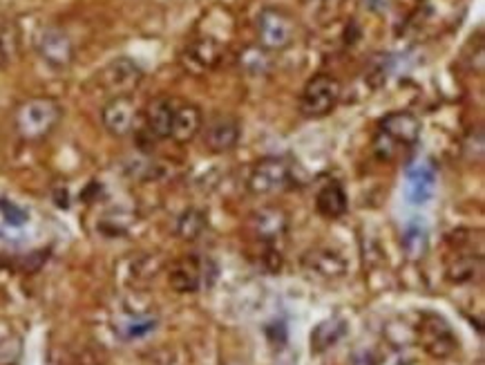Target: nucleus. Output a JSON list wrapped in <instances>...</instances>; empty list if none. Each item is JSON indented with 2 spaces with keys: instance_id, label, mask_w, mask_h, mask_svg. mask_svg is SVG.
Masks as SVG:
<instances>
[{
  "instance_id": "obj_23",
  "label": "nucleus",
  "mask_w": 485,
  "mask_h": 365,
  "mask_svg": "<svg viewBox=\"0 0 485 365\" xmlns=\"http://www.w3.org/2000/svg\"><path fill=\"white\" fill-rule=\"evenodd\" d=\"M0 211L5 213V218H7L9 224H25L27 222V213L23 209L14 207L12 202H5V200H0Z\"/></svg>"
},
{
  "instance_id": "obj_21",
  "label": "nucleus",
  "mask_w": 485,
  "mask_h": 365,
  "mask_svg": "<svg viewBox=\"0 0 485 365\" xmlns=\"http://www.w3.org/2000/svg\"><path fill=\"white\" fill-rule=\"evenodd\" d=\"M403 249L412 260L423 258L427 251V233L421 224H409L403 233Z\"/></svg>"
},
{
  "instance_id": "obj_11",
  "label": "nucleus",
  "mask_w": 485,
  "mask_h": 365,
  "mask_svg": "<svg viewBox=\"0 0 485 365\" xmlns=\"http://www.w3.org/2000/svg\"><path fill=\"white\" fill-rule=\"evenodd\" d=\"M286 229H289V218H286V213L282 209L266 207L251 215L253 238L265 242V245H273L275 240H280L286 233Z\"/></svg>"
},
{
  "instance_id": "obj_14",
  "label": "nucleus",
  "mask_w": 485,
  "mask_h": 365,
  "mask_svg": "<svg viewBox=\"0 0 485 365\" xmlns=\"http://www.w3.org/2000/svg\"><path fill=\"white\" fill-rule=\"evenodd\" d=\"M201 126H204V115H201L200 108L192 104H179L175 106V115H173L171 139L177 144H191L201 133Z\"/></svg>"
},
{
  "instance_id": "obj_8",
  "label": "nucleus",
  "mask_w": 485,
  "mask_h": 365,
  "mask_svg": "<svg viewBox=\"0 0 485 365\" xmlns=\"http://www.w3.org/2000/svg\"><path fill=\"white\" fill-rule=\"evenodd\" d=\"M421 119H418L414 112L400 110V112H392V115L385 117L380 121V130L378 133L383 135L385 139L394 144V146H403L409 148L421 139Z\"/></svg>"
},
{
  "instance_id": "obj_12",
  "label": "nucleus",
  "mask_w": 485,
  "mask_h": 365,
  "mask_svg": "<svg viewBox=\"0 0 485 365\" xmlns=\"http://www.w3.org/2000/svg\"><path fill=\"white\" fill-rule=\"evenodd\" d=\"M209 265V260H200L195 256H186V258L177 260L173 265L171 274H168V280H171V287L179 294H195L204 280V269Z\"/></svg>"
},
{
  "instance_id": "obj_17",
  "label": "nucleus",
  "mask_w": 485,
  "mask_h": 365,
  "mask_svg": "<svg viewBox=\"0 0 485 365\" xmlns=\"http://www.w3.org/2000/svg\"><path fill=\"white\" fill-rule=\"evenodd\" d=\"M315 209H318L320 215H324V218L329 220L342 218V215L347 213V209H350V200H347L345 189H342L338 182H327V184L318 191V195H315Z\"/></svg>"
},
{
  "instance_id": "obj_9",
  "label": "nucleus",
  "mask_w": 485,
  "mask_h": 365,
  "mask_svg": "<svg viewBox=\"0 0 485 365\" xmlns=\"http://www.w3.org/2000/svg\"><path fill=\"white\" fill-rule=\"evenodd\" d=\"M303 269L309 278L338 280L347 274V262L338 251L329 249V247H315L304 254Z\"/></svg>"
},
{
  "instance_id": "obj_2",
  "label": "nucleus",
  "mask_w": 485,
  "mask_h": 365,
  "mask_svg": "<svg viewBox=\"0 0 485 365\" xmlns=\"http://www.w3.org/2000/svg\"><path fill=\"white\" fill-rule=\"evenodd\" d=\"M340 95L342 88L338 79H333L331 74H318L304 86L300 95V112L307 119H322L336 110Z\"/></svg>"
},
{
  "instance_id": "obj_3",
  "label": "nucleus",
  "mask_w": 485,
  "mask_h": 365,
  "mask_svg": "<svg viewBox=\"0 0 485 365\" xmlns=\"http://www.w3.org/2000/svg\"><path fill=\"white\" fill-rule=\"evenodd\" d=\"M418 343L434 359H447L459 350V339H456L450 323L439 316V314L432 312L421 316V323H418Z\"/></svg>"
},
{
  "instance_id": "obj_15",
  "label": "nucleus",
  "mask_w": 485,
  "mask_h": 365,
  "mask_svg": "<svg viewBox=\"0 0 485 365\" xmlns=\"http://www.w3.org/2000/svg\"><path fill=\"white\" fill-rule=\"evenodd\" d=\"M175 101L168 97H157L145 108V133L153 139H171L173 115H175Z\"/></svg>"
},
{
  "instance_id": "obj_7",
  "label": "nucleus",
  "mask_w": 485,
  "mask_h": 365,
  "mask_svg": "<svg viewBox=\"0 0 485 365\" xmlns=\"http://www.w3.org/2000/svg\"><path fill=\"white\" fill-rule=\"evenodd\" d=\"M144 72L133 59H117L101 72V83L112 97H130L139 88Z\"/></svg>"
},
{
  "instance_id": "obj_19",
  "label": "nucleus",
  "mask_w": 485,
  "mask_h": 365,
  "mask_svg": "<svg viewBox=\"0 0 485 365\" xmlns=\"http://www.w3.org/2000/svg\"><path fill=\"white\" fill-rule=\"evenodd\" d=\"M347 334V323L342 318H329V321L320 323L311 334V350L315 354L324 352V350L333 348L342 336Z\"/></svg>"
},
{
  "instance_id": "obj_5",
  "label": "nucleus",
  "mask_w": 485,
  "mask_h": 365,
  "mask_svg": "<svg viewBox=\"0 0 485 365\" xmlns=\"http://www.w3.org/2000/svg\"><path fill=\"white\" fill-rule=\"evenodd\" d=\"M257 39L268 52H282L295 39V21L277 7H266L257 18Z\"/></svg>"
},
{
  "instance_id": "obj_10",
  "label": "nucleus",
  "mask_w": 485,
  "mask_h": 365,
  "mask_svg": "<svg viewBox=\"0 0 485 365\" xmlns=\"http://www.w3.org/2000/svg\"><path fill=\"white\" fill-rule=\"evenodd\" d=\"M101 121L112 137H126L133 133L136 121V104L133 97H112L103 106Z\"/></svg>"
},
{
  "instance_id": "obj_4",
  "label": "nucleus",
  "mask_w": 485,
  "mask_h": 365,
  "mask_svg": "<svg viewBox=\"0 0 485 365\" xmlns=\"http://www.w3.org/2000/svg\"><path fill=\"white\" fill-rule=\"evenodd\" d=\"M294 184V171L282 157H265L248 175V191L253 195H275Z\"/></svg>"
},
{
  "instance_id": "obj_22",
  "label": "nucleus",
  "mask_w": 485,
  "mask_h": 365,
  "mask_svg": "<svg viewBox=\"0 0 485 365\" xmlns=\"http://www.w3.org/2000/svg\"><path fill=\"white\" fill-rule=\"evenodd\" d=\"M204 229H206V215L197 209H188L177 222V233L183 238V240H197Z\"/></svg>"
},
{
  "instance_id": "obj_13",
  "label": "nucleus",
  "mask_w": 485,
  "mask_h": 365,
  "mask_svg": "<svg viewBox=\"0 0 485 365\" xmlns=\"http://www.w3.org/2000/svg\"><path fill=\"white\" fill-rule=\"evenodd\" d=\"M206 146L213 153H226L238 146L239 121L230 115H218L206 124L204 130Z\"/></svg>"
},
{
  "instance_id": "obj_6",
  "label": "nucleus",
  "mask_w": 485,
  "mask_h": 365,
  "mask_svg": "<svg viewBox=\"0 0 485 365\" xmlns=\"http://www.w3.org/2000/svg\"><path fill=\"white\" fill-rule=\"evenodd\" d=\"M36 52L51 70H65L74 61V43L61 27H45L36 39Z\"/></svg>"
},
{
  "instance_id": "obj_18",
  "label": "nucleus",
  "mask_w": 485,
  "mask_h": 365,
  "mask_svg": "<svg viewBox=\"0 0 485 365\" xmlns=\"http://www.w3.org/2000/svg\"><path fill=\"white\" fill-rule=\"evenodd\" d=\"M481 271V254H474V251H468V254H454L452 260H447V278L456 285H463L474 280V276Z\"/></svg>"
},
{
  "instance_id": "obj_20",
  "label": "nucleus",
  "mask_w": 485,
  "mask_h": 365,
  "mask_svg": "<svg viewBox=\"0 0 485 365\" xmlns=\"http://www.w3.org/2000/svg\"><path fill=\"white\" fill-rule=\"evenodd\" d=\"M188 59L204 70L218 68L224 59V48L215 39H195L188 45Z\"/></svg>"
},
{
  "instance_id": "obj_16",
  "label": "nucleus",
  "mask_w": 485,
  "mask_h": 365,
  "mask_svg": "<svg viewBox=\"0 0 485 365\" xmlns=\"http://www.w3.org/2000/svg\"><path fill=\"white\" fill-rule=\"evenodd\" d=\"M436 173L430 162H421L407 171V198L412 204H425L434 195Z\"/></svg>"
},
{
  "instance_id": "obj_1",
  "label": "nucleus",
  "mask_w": 485,
  "mask_h": 365,
  "mask_svg": "<svg viewBox=\"0 0 485 365\" xmlns=\"http://www.w3.org/2000/svg\"><path fill=\"white\" fill-rule=\"evenodd\" d=\"M61 117H63V108L59 101L51 97H34L18 106L14 124H16V133L25 142H41L54 133Z\"/></svg>"
},
{
  "instance_id": "obj_24",
  "label": "nucleus",
  "mask_w": 485,
  "mask_h": 365,
  "mask_svg": "<svg viewBox=\"0 0 485 365\" xmlns=\"http://www.w3.org/2000/svg\"><path fill=\"white\" fill-rule=\"evenodd\" d=\"M14 52V36L9 34V30L0 27V68L12 59Z\"/></svg>"
}]
</instances>
